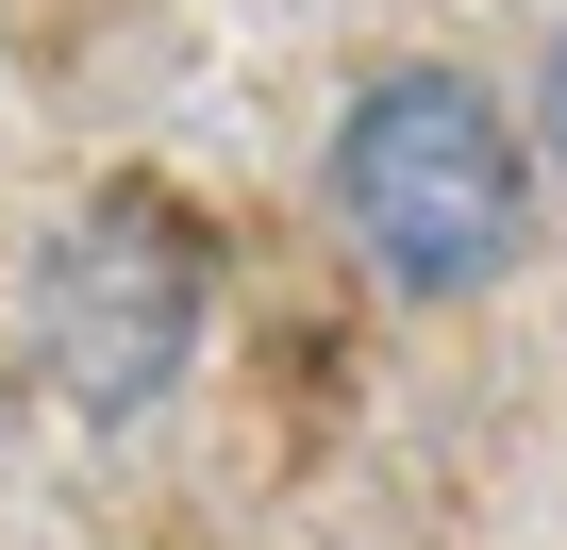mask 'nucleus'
<instances>
[{"label":"nucleus","mask_w":567,"mask_h":550,"mask_svg":"<svg viewBox=\"0 0 567 550\" xmlns=\"http://www.w3.org/2000/svg\"><path fill=\"white\" fill-rule=\"evenodd\" d=\"M334 217L401 301H484L534 250V151L467 68H384L334 117Z\"/></svg>","instance_id":"nucleus-1"},{"label":"nucleus","mask_w":567,"mask_h":550,"mask_svg":"<svg viewBox=\"0 0 567 550\" xmlns=\"http://www.w3.org/2000/svg\"><path fill=\"white\" fill-rule=\"evenodd\" d=\"M200 334H217V250H200V217L167 184H101L51 234V267H34V367H51V401L101 417V434H134V417L184 401Z\"/></svg>","instance_id":"nucleus-2"},{"label":"nucleus","mask_w":567,"mask_h":550,"mask_svg":"<svg viewBox=\"0 0 567 550\" xmlns=\"http://www.w3.org/2000/svg\"><path fill=\"white\" fill-rule=\"evenodd\" d=\"M534 101H550V184H567V18H550V68H534Z\"/></svg>","instance_id":"nucleus-3"}]
</instances>
